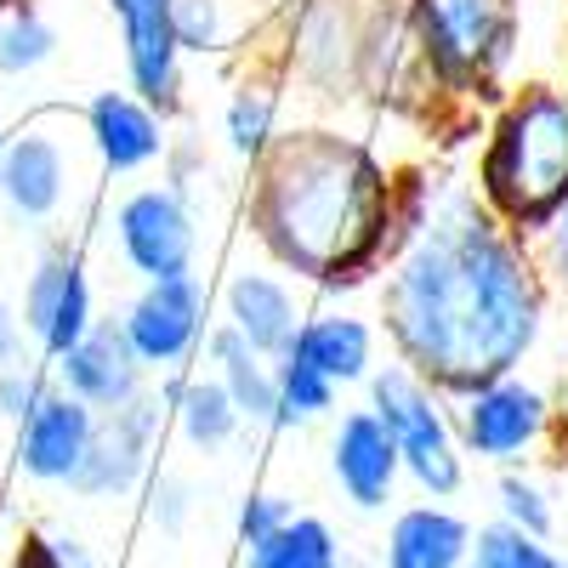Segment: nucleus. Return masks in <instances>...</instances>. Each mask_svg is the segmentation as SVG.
Here are the masks:
<instances>
[{"label":"nucleus","instance_id":"nucleus-1","mask_svg":"<svg viewBox=\"0 0 568 568\" xmlns=\"http://www.w3.org/2000/svg\"><path fill=\"white\" fill-rule=\"evenodd\" d=\"M546 318L551 291L535 245L478 200L471 176L426 171V205L375 278V324L393 358L455 404L524 375L546 342Z\"/></svg>","mask_w":568,"mask_h":568},{"label":"nucleus","instance_id":"nucleus-2","mask_svg":"<svg viewBox=\"0 0 568 568\" xmlns=\"http://www.w3.org/2000/svg\"><path fill=\"white\" fill-rule=\"evenodd\" d=\"M426 205V171H393L342 125H284L251 165L245 233L267 267L318 296L364 291L387 273Z\"/></svg>","mask_w":568,"mask_h":568},{"label":"nucleus","instance_id":"nucleus-3","mask_svg":"<svg viewBox=\"0 0 568 568\" xmlns=\"http://www.w3.org/2000/svg\"><path fill=\"white\" fill-rule=\"evenodd\" d=\"M471 187L524 240L568 205V85L529 80L506 91L484 120Z\"/></svg>","mask_w":568,"mask_h":568},{"label":"nucleus","instance_id":"nucleus-4","mask_svg":"<svg viewBox=\"0 0 568 568\" xmlns=\"http://www.w3.org/2000/svg\"><path fill=\"white\" fill-rule=\"evenodd\" d=\"M420 80L466 114L495 109L511 91L524 0H404Z\"/></svg>","mask_w":568,"mask_h":568},{"label":"nucleus","instance_id":"nucleus-5","mask_svg":"<svg viewBox=\"0 0 568 568\" xmlns=\"http://www.w3.org/2000/svg\"><path fill=\"white\" fill-rule=\"evenodd\" d=\"M364 404L393 433L398 460H404V484H415L420 500H455L466 489L471 460H466L460 433H455V404L433 382H420L409 364L387 358L364 382Z\"/></svg>","mask_w":568,"mask_h":568},{"label":"nucleus","instance_id":"nucleus-6","mask_svg":"<svg viewBox=\"0 0 568 568\" xmlns=\"http://www.w3.org/2000/svg\"><path fill=\"white\" fill-rule=\"evenodd\" d=\"M557 426H562L557 398L529 375H506V382H489L478 393L455 398V433H460L466 460L495 466V471L529 466L551 444Z\"/></svg>","mask_w":568,"mask_h":568},{"label":"nucleus","instance_id":"nucleus-7","mask_svg":"<svg viewBox=\"0 0 568 568\" xmlns=\"http://www.w3.org/2000/svg\"><path fill=\"white\" fill-rule=\"evenodd\" d=\"M114 245H120V262L142 284L200 273V256H205L200 205L171 182H142L114 205Z\"/></svg>","mask_w":568,"mask_h":568},{"label":"nucleus","instance_id":"nucleus-8","mask_svg":"<svg viewBox=\"0 0 568 568\" xmlns=\"http://www.w3.org/2000/svg\"><path fill=\"white\" fill-rule=\"evenodd\" d=\"M125 336L142 358L149 375H176L205 353V336L216 324L211 284L200 273H176V278H149L120 313Z\"/></svg>","mask_w":568,"mask_h":568},{"label":"nucleus","instance_id":"nucleus-9","mask_svg":"<svg viewBox=\"0 0 568 568\" xmlns=\"http://www.w3.org/2000/svg\"><path fill=\"white\" fill-rule=\"evenodd\" d=\"M165 420H171V409H165L160 387L136 393L120 409H103L98 433H91V449H85L69 489L80 500H131L142 484H149V471H154Z\"/></svg>","mask_w":568,"mask_h":568},{"label":"nucleus","instance_id":"nucleus-10","mask_svg":"<svg viewBox=\"0 0 568 568\" xmlns=\"http://www.w3.org/2000/svg\"><path fill=\"white\" fill-rule=\"evenodd\" d=\"M23 329L34 358L58 364L91 324H98V296H91V273L80 245L69 240H45V251L34 256L29 278H23Z\"/></svg>","mask_w":568,"mask_h":568},{"label":"nucleus","instance_id":"nucleus-11","mask_svg":"<svg viewBox=\"0 0 568 568\" xmlns=\"http://www.w3.org/2000/svg\"><path fill=\"white\" fill-rule=\"evenodd\" d=\"M109 12L120 23V52H125V85L136 98H149L165 120L187 109V80H182V40L171 0H109Z\"/></svg>","mask_w":568,"mask_h":568},{"label":"nucleus","instance_id":"nucleus-12","mask_svg":"<svg viewBox=\"0 0 568 568\" xmlns=\"http://www.w3.org/2000/svg\"><path fill=\"white\" fill-rule=\"evenodd\" d=\"M329 478H336V489L353 511L393 506V495L404 484V460H398L393 433L369 404L336 409V420H329Z\"/></svg>","mask_w":568,"mask_h":568},{"label":"nucleus","instance_id":"nucleus-13","mask_svg":"<svg viewBox=\"0 0 568 568\" xmlns=\"http://www.w3.org/2000/svg\"><path fill=\"white\" fill-rule=\"evenodd\" d=\"M12 433H18L12 466L23 471V478L40 484V489H69L85 449H91V433H98V409L80 404L63 387H52L34 404V415L23 426H12Z\"/></svg>","mask_w":568,"mask_h":568},{"label":"nucleus","instance_id":"nucleus-14","mask_svg":"<svg viewBox=\"0 0 568 568\" xmlns=\"http://www.w3.org/2000/svg\"><path fill=\"white\" fill-rule=\"evenodd\" d=\"M85 142L109 176H142L165 165L171 120L149 98H136L131 85H109L85 103Z\"/></svg>","mask_w":568,"mask_h":568},{"label":"nucleus","instance_id":"nucleus-15","mask_svg":"<svg viewBox=\"0 0 568 568\" xmlns=\"http://www.w3.org/2000/svg\"><path fill=\"white\" fill-rule=\"evenodd\" d=\"M69 194H74V165L63 136H52L45 125H23L18 136H7V149H0V205L18 222L29 227L58 222Z\"/></svg>","mask_w":568,"mask_h":568},{"label":"nucleus","instance_id":"nucleus-16","mask_svg":"<svg viewBox=\"0 0 568 568\" xmlns=\"http://www.w3.org/2000/svg\"><path fill=\"white\" fill-rule=\"evenodd\" d=\"M52 375H58L63 393H74L80 404H91L98 415L103 409H120L136 393L154 387V375L142 369V358H136V347H131L120 318H98V324H91L85 336L52 364Z\"/></svg>","mask_w":568,"mask_h":568},{"label":"nucleus","instance_id":"nucleus-17","mask_svg":"<svg viewBox=\"0 0 568 568\" xmlns=\"http://www.w3.org/2000/svg\"><path fill=\"white\" fill-rule=\"evenodd\" d=\"M216 318L227 329L262 353V358H291L296 336H302V296H296V278H284L278 267H240L227 284H222V302H216Z\"/></svg>","mask_w":568,"mask_h":568},{"label":"nucleus","instance_id":"nucleus-18","mask_svg":"<svg viewBox=\"0 0 568 568\" xmlns=\"http://www.w3.org/2000/svg\"><path fill=\"white\" fill-rule=\"evenodd\" d=\"M471 517L449 500H415L387 517L375 568H466L471 557Z\"/></svg>","mask_w":568,"mask_h":568},{"label":"nucleus","instance_id":"nucleus-19","mask_svg":"<svg viewBox=\"0 0 568 568\" xmlns=\"http://www.w3.org/2000/svg\"><path fill=\"white\" fill-rule=\"evenodd\" d=\"M291 353L307 358L318 375H329L347 393V387H364L382 369V324L353 313V307H318L302 318V336Z\"/></svg>","mask_w":568,"mask_h":568},{"label":"nucleus","instance_id":"nucleus-20","mask_svg":"<svg viewBox=\"0 0 568 568\" xmlns=\"http://www.w3.org/2000/svg\"><path fill=\"white\" fill-rule=\"evenodd\" d=\"M154 387H160V398H165V409H171V426L182 433V444L216 455V449H227L233 438L245 433L240 404L227 398V387L216 382L211 369H205V375H187V369L154 375Z\"/></svg>","mask_w":568,"mask_h":568},{"label":"nucleus","instance_id":"nucleus-21","mask_svg":"<svg viewBox=\"0 0 568 568\" xmlns=\"http://www.w3.org/2000/svg\"><path fill=\"white\" fill-rule=\"evenodd\" d=\"M205 369L227 387V398L240 404L245 426H273V398H278V364L262 358L240 329H227L222 318L205 336Z\"/></svg>","mask_w":568,"mask_h":568},{"label":"nucleus","instance_id":"nucleus-22","mask_svg":"<svg viewBox=\"0 0 568 568\" xmlns=\"http://www.w3.org/2000/svg\"><path fill=\"white\" fill-rule=\"evenodd\" d=\"M256 7L278 12L273 0H171L182 58H227L256 34Z\"/></svg>","mask_w":568,"mask_h":568},{"label":"nucleus","instance_id":"nucleus-23","mask_svg":"<svg viewBox=\"0 0 568 568\" xmlns=\"http://www.w3.org/2000/svg\"><path fill=\"white\" fill-rule=\"evenodd\" d=\"M347 546L336 535V524L318 511H296L284 529H273L267 540L240 551V568H347Z\"/></svg>","mask_w":568,"mask_h":568},{"label":"nucleus","instance_id":"nucleus-24","mask_svg":"<svg viewBox=\"0 0 568 568\" xmlns=\"http://www.w3.org/2000/svg\"><path fill=\"white\" fill-rule=\"evenodd\" d=\"M284 131V98L273 80H240L222 103V142L240 165H256Z\"/></svg>","mask_w":568,"mask_h":568},{"label":"nucleus","instance_id":"nucleus-25","mask_svg":"<svg viewBox=\"0 0 568 568\" xmlns=\"http://www.w3.org/2000/svg\"><path fill=\"white\" fill-rule=\"evenodd\" d=\"M336 404H342V387L291 353V358H278V398H273L267 433H307L318 420H336Z\"/></svg>","mask_w":568,"mask_h":568},{"label":"nucleus","instance_id":"nucleus-26","mask_svg":"<svg viewBox=\"0 0 568 568\" xmlns=\"http://www.w3.org/2000/svg\"><path fill=\"white\" fill-rule=\"evenodd\" d=\"M52 58H58V29H52V18H45L34 0L0 7V74L23 80V74L45 69Z\"/></svg>","mask_w":568,"mask_h":568},{"label":"nucleus","instance_id":"nucleus-27","mask_svg":"<svg viewBox=\"0 0 568 568\" xmlns=\"http://www.w3.org/2000/svg\"><path fill=\"white\" fill-rule=\"evenodd\" d=\"M495 511H500V524L524 529L535 540H551L557 535V500H551V489L535 478L529 466H511V471H500V478H495Z\"/></svg>","mask_w":568,"mask_h":568},{"label":"nucleus","instance_id":"nucleus-28","mask_svg":"<svg viewBox=\"0 0 568 568\" xmlns=\"http://www.w3.org/2000/svg\"><path fill=\"white\" fill-rule=\"evenodd\" d=\"M466 568H568V557L551 546V540H535L524 529H511V524H484V529H471V557Z\"/></svg>","mask_w":568,"mask_h":568},{"label":"nucleus","instance_id":"nucleus-29","mask_svg":"<svg viewBox=\"0 0 568 568\" xmlns=\"http://www.w3.org/2000/svg\"><path fill=\"white\" fill-rule=\"evenodd\" d=\"M58 387V375L45 358H12V364H0V420L7 426H23L34 415V404Z\"/></svg>","mask_w":568,"mask_h":568},{"label":"nucleus","instance_id":"nucleus-30","mask_svg":"<svg viewBox=\"0 0 568 568\" xmlns=\"http://www.w3.org/2000/svg\"><path fill=\"white\" fill-rule=\"evenodd\" d=\"M12 568H98V557H91V546L80 535L23 529L18 535V551H12Z\"/></svg>","mask_w":568,"mask_h":568},{"label":"nucleus","instance_id":"nucleus-31","mask_svg":"<svg viewBox=\"0 0 568 568\" xmlns=\"http://www.w3.org/2000/svg\"><path fill=\"white\" fill-rule=\"evenodd\" d=\"M296 517V500L278 495V489H251L240 506H233V535H240V546H256L267 540L273 529H284Z\"/></svg>","mask_w":568,"mask_h":568},{"label":"nucleus","instance_id":"nucleus-32","mask_svg":"<svg viewBox=\"0 0 568 568\" xmlns=\"http://www.w3.org/2000/svg\"><path fill=\"white\" fill-rule=\"evenodd\" d=\"M535 262H540V278H546V291H551V302H562L568 307V205L535 233Z\"/></svg>","mask_w":568,"mask_h":568},{"label":"nucleus","instance_id":"nucleus-33","mask_svg":"<svg viewBox=\"0 0 568 568\" xmlns=\"http://www.w3.org/2000/svg\"><path fill=\"white\" fill-rule=\"evenodd\" d=\"M194 484L182 478V471H160V484H154V495H149V524L160 529V535H182L187 524H194Z\"/></svg>","mask_w":568,"mask_h":568},{"label":"nucleus","instance_id":"nucleus-34","mask_svg":"<svg viewBox=\"0 0 568 568\" xmlns=\"http://www.w3.org/2000/svg\"><path fill=\"white\" fill-rule=\"evenodd\" d=\"M160 171H165L171 187H182L187 200H200V182H211V154H205V142H200L194 131H176Z\"/></svg>","mask_w":568,"mask_h":568},{"label":"nucleus","instance_id":"nucleus-35","mask_svg":"<svg viewBox=\"0 0 568 568\" xmlns=\"http://www.w3.org/2000/svg\"><path fill=\"white\" fill-rule=\"evenodd\" d=\"M12 358H29V329H23V313L0 296V364Z\"/></svg>","mask_w":568,"mask_h":568},{"label":"nucleus","instance_id":"nucleus-36","mask_svg":"<svg viewBox=\"0 0 568 568\" xmlns=\"http://www.w3.org/2000/svg\"><path fill=\"white\" fill-rule=\"evenodd\" d=\"M0 149H7V125H0Z\"/></svg>","mask_w":568,"mask_h":568},{"label":"nucleus","instance_id":"nucleus-37","mask_svg":"<svg viewBox=\"0 0 568 568\" xmlns=\"http://www.w3.org/2000/svg\"><path fill=\"white\" fill-rule=\"evenodd\" d=\"M273 7H278V12H284V7H291V0H273Z\"/></svg>","mask_w":568,"mask_h":568},{"label":"nucleus","instance_id":"nucleus-38","mask_svg":"<svg viewBox=\"0 0 568 568\" xmlns=\"http://www.w3.org/2000/svg\"><path fill=\"white\" fill-rule=\"evenodd\" d=\"M347 568H358V562H347Z\"/></svg>","mask_w":568,"mask_h":568},{"label":"nucleus","instance_id":"nucleus-39","mask_svg":"<svg viewBox=\"0 0 568 568\" xmlns=\"http://www.w3.org/2000/svg\"><path fill=\"white\" fill-rule=\"evenodd\" d=\"M562 69H568V58H562Z\"/></svg>","mask_w":568,"mask_h":568}]
</instances>
